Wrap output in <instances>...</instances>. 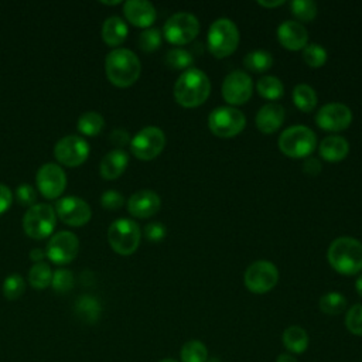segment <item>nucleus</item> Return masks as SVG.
I'll use <instances>...</instances> for the list:
<instances>
[{
  "label": "nucleus",
  "instance_id": "1",
  "mask_svg": "<svg viewBox=\"0 0 362 362\" xmlns=\"http://www.w3.org/2000/svg\"><path fill=\"white\" fill-rule=\"evenodd\" d=\"M105 72L110 83L119 88H127L139 79L141 64L133 51L115 48L106 55Z\"/></svg>",
  "mask_w": 362,
  "mask_h": 362
},
{
  "label": "nucleus",
  "instance_id": "2",
  "mask_svg": "<svg viewBox=\"0 0 362 362\" xmlns=\"http://www.w3.org/2000/svg\"><path fill=\"white\" fill-rule=\"evenodd\" d=\"M209 93V78L198 68L184 71L174 85V98L184 107H197L202 105Z\"/></svg>",
  "mask_w": 362,
  "mask_h": 362
},
{
  "label": "nucleus",
  "instance_id": "3",
  "mask_svg": "<svg viewBox=\"0 0 362 362\" xmlns=\"http://www.w3.org/2000/svg\"><path fill=\"white\" fill-rule=\"evenodd\" d=\"M327 256L331 267L341 274L352 276L362 270V243L351 236L337 238Z\"/></svg>",
  "mask_w": 362,
  "mask_h": 362
},
{
  "label": "nucleus",
  "instance_id": "4",
  "mask_svg": "<svg viewBox=\"0 0 362 362\" xmlns=\"http://www.w3.org/2000/svg\"><path fill=\"white\" fill-rule=\"evenodd\" d=\"M208 49L216 58L230 55L239 44V31L236 24L225 17L216 18L208 30Z\"/></svg>",
  "mask_w": 362,
  "mask_h": 362
},
{
  "label": "nucleus",
  "instance_id": "5",
  "mask_svg": "<svg viewBox=\"0 0 362 362\" xmlns=\"http://www.w3.org/2000/svg\"><path fill=\"white\" fill-rule=\"evenodd\" d=\"M317 146L315 133L303 124L286 129L279 137V147L283 154L291 158L308 157Z\"/></svg>",
  "mask_w": 362,
  "mask_h": 362
},
{
  "label": "nucleus",
  "instance_id": "6",
  "mask_svg": "<svg viewBox=\"0 0 362 362\" xmlns=\"http://www.w3.org/2000/svg\"><path fill=\"white\" fill-rule=\"evenodd\" d=\"M139 225L127 218L116 219L107 229V240L110 247L119 255H132L136 252L140 243Z\"/></svg>",
  "mask_w": 362,
  "mask_h": 362
},
{
  "label": "nucleus",
  "instance_id": "7",
  "mask_svg": "<svg viewBox=\"0 0 362 362\" xmlns=\"http://www.w3.org/2000/svg\"><path fill=\"white\" fill-rule=\"evenodd\" d=\"M246 126L245 115L233 106L215 107L208 116V127L218 137H233Z\"/></svg>",
  "mask_w": 362,
  "mask_h": 362
},
{
  "label": "nucleus",
  "instance_id": "8",
  "mask_svg": "<svg viewBox=\"0 0 362 362\" xmlns=\"http://www.w3.org/2000/svg\"><path fill=\"white\" fill-rule=\"evenodd\" d=\"M55 209L49 204H34L23 218L24 232L33 239L48 238L55 226Z\"/></svg>",
  "mask_w": 362,
  "mask_h": 362
},
{
  "label": "nucleus",
  "instance_id": "9",
  "mask_svg": "<svg viewBox=\"0 0 362 362\" xmlns=\"http://www.w3.org/2000/svg\"><path fill=\"white\" fill-rule=\"evenodd\" d=\"M199 33L198 18L187 11H180L168 17L164 24V37L168 42L182 45L192 41Z\"/></svg>",
  "mask_w": 362,
  "mask_h": 362
},
{
  "label": "nucleus",
  "instance_id": "10",
  "mask_svg": "<svg viewBox=\"0 0 362 362\" xmlns=\"http://www.w3.org/2000/svg\"><path fill=\"white\" fill-rule=\"evenodd\" d=\"M165 146V134L160 127L147 126L137 132L130 140L132 153L143 161L156 158Z\"/></svg>",
  "mask_w": 362,
  "mask_h": 362
},
{
  "label": "nucleus",
  "instance_id": "11",
  "mask_svg": "<svg viewBox=\"0 0 362 362\" xmlns=\"http://www.w3.org/2000/svg\"><path fill=\"white\" fill-rule=\"evenodd\" d=\"M245 286L249 291L263 294L270 291L279 281V270L269 260L253 262L245 272Z\"/></svg>",
  "mask_w": 362,
  "mask_h": 362
},
{
  "label": "nucleus",
  "instance_id": "12",
  "mask_svg": "<svg viewBox=\"0 0 362 362\" xmlns=\"http://www.w3.org/2000/svg\"><path fill=\"white\" fill-rule=\"evenodd\" d=\"M55 158L66 167L81 165L89 156L88 141L76 134H68L59 139L54 147Z\"/></svg>",
  "mask_w": 362,
  "mask_h": 362
},
{
  "label": "nucleus",
  "instance_id": "13",
  "mask_svg": "<svg viewBox=\"0 0 362 362\" xmlns=\"http://www.w3.org/2000/svg\"><path fill=\"white\" fill-rule=\"evenodd\" d=\"M78 252L79 240L76 235L69 230H61L49 238L45 256L57 264H66L76 257Z\"/></svg>",
  "mask_w": 362,
  "mask_h": 362
},
{
  "label": "nucleus",
  "instance_id": "14",
  "mask_svg": "<svg viewBox=\"0 0 362 362\" xmlns=\"http://www.w3.org/2000/svg\"><path fill=\"white\" fill-rule=\"evenodd\" d=\"M35 182L38 191L45 198L55 199L65 191L66 174L58 164L47 163L38 168Z\"/></svg>",
  "mask_w": 362,
  "mask_h": 362
},
{
  "label": "nucleus",
  "instance_id": "15",
  "mask_svg": "<svg viewBox=\"0 0 362 362\" xmlns=\"http://www.w3.org/2000/svg\"><path fill=\"white\" fill-rule=\"evenodd\" d=\"M55 214L69 226H83L90 221L92 209L88 202L79 197H64L55 204Z\"/></svg>",
  "mask_w": 362,
  "mask_h": 362
},
{
  "label": "nucleus",
  "instance_id": "16",
  "mask_svg": "<svg viewBox=\"0 0 362 362\" xmlns=\"http://www.w3.org/2000/svg\"><path fill=\"white\" fill-rule=\"evenodd\" d=\"M253 93L252 78L245 71H232L222 83V96L230 105L246 103Z\"/></svg>",
  "mask_w": 362,
  "mask_h": 362
},
{
  "label": "nucleus",
  "instance_id": "17",
  "mask_svg": "<svg viewBox=\"0 0 362 362\" xmlns=\"http://www.w3.org/2000/svg\"><path fill=\"white\" fill-rule=\"evenodd\" d=\"M315 122L318 127L327 132H339L346 129L352 122L351 109L338 102H331L324 105L315 115Z\"/></svg>",
  "mask_w": 362,
  "mask_h": 362
},
{
  "label": "nucleus",
  "instance_id": "18",
  "mask_svg": "<svg viewBox=\"0 0 362 362\" xmlns=\"http://www.w3.org/2000/svg\"><path fill=\"white\" fill-rule=\"evenodd\" d=\"M277 38L284 48L298 51L307 45L308 34L300 21L286 20L277 28Z\"/></svg>",
  "mask_w": 362,
  "mask_h": 362
},
{
  "label": "nucleus",
  "instance_id": "19",
  "mask_svg": "<svg viewBox=\"0 0 362 362\" xmlns=\"http://www.w3.org/2000/svg\"><path fill=\"white\" fill-rule=\"evenodd\" d=\"M161 205L157 192L151 189H140L134 192L127 201V211L136 218H148L154 215Z\"/></svg>",
  "mask_w": 362,
  "mask_h": 362
},
{
  "label": "nucleus",
  "instance_id": "20",
  "mask_svg": "<svg viewBox=\"0 0 362 362\" xmlns=\"http://www.w3.org/2000/svg\"><path fill=\"white\" fill-rule=\"evenodd\" d=\"M123 13L129 23L143 28L150 27L157 17L154 6L147 0H127L123 4Z\"/></svg>",
  "mask_w": 362,
  "mask_h": 362
},
{
  "label": "nucleus",
  "instance_id": "21",
  "mask_svg": "<svg viewBox=\"0 0 362 362\" xmlns=\"http://www.w3.org/2000/svg\"><path fill=\"white\" fill-rule=\"evenodd\" d=\"M284 122V109L281 105L270 102L263 105L256 115V126L264 134L274 133Z\"/></svg>",
  "mask_w": 362,
  "mask_h": 362
},
{
  "label": "nucleus",
  "instance_id": "22",
  "mask_svg": "<svg viewBox=\"0 0 362 362\" xmlns=\"http://www.w3.org/2000/svg\"><path fill=\"white\" fill-rule=\"evenodd\" d=\"M129 164V156L122 148L109 151L99 163V173L105 180H115L123 174Z\"/></svg>",
  "mask_w": 362,
  "mask_h": 362
},
{
  "label": "nucleus",
  "instance_id": "23",
  "mask_svg": "<svg viewBox=\"0 0 362 362\" xmlns=\"http://www.w3.org/2000/svg\"><path fill=\"white\" fill-rule=\"evenodd\" d=\"M320 156L329 163L341 161L349 151V143L342 136H327L320 143Z\"/></svg>",
  "mask_w": 362,
  "mask_h": 362
},
{
  "label": "nucleus",
  "instance_id": "24",
  "mask_svg": "<svg viewBox=\"0 0 362 362\" xmlns=\"http://www.w3.org/2000/svg\"><path fill=\"white\" fill-rule=\"evenodd\" d=\"M102 40L109 47L120 45L127 37V24L117 16L107 17L102 24Z\"/></svg>",
  "mask_w": 362,
  "mask_h": 362
},
{
  "label": "nucleus",
  "instance_id": "25",
  "mask_svg": "<svg viewBox=\"0 0 362 362\" xmlns=\"http://www.w3.org/2000/svg\"><path fill=\"white\" fill-rule=\"evenodd\" d=\"M283 344L291 354H301L308 346V335L304 328L291 325L283 332Z\"/></svg>",
  "mask_w": 362,
  "mask_h": 362
},
{
  "label": "nucleus",
  "instance_id": "26",
  "mask_svg": "<svg viewBox=\"0 0 362 362\" xmlns=\"http://www.w3.org/2000/svg\"><path fill=\"white\" fill-rule=\"evenodd\" d=\"M75 313L82 321L88 324H93L99 318L100 304L92 296H82L75 303Z\"/></svg>",
  "mask_w": 362,
  "mask_h": 362
},
{
  "label": "nucleus",
  "instance_id": "27",
  "mask_svg": "<svg viewBox=\"0 0 362 362\" xmlns=\"http://www.w3.org/2000/svg\"><path fill=\"white\" fill-rule=\"evenodd\" d=\"M293 102L303 112H311L317 105V93L307 83H298L293 89Z\"/></svg>",
  "mask_w": 362,
  "mask_h": 362
},
{
  "label": "nucleus",
  "instance_id": "28",
  "mask_svg": "<svg viewBox=\"0 0 362 362\" xmlns=\"http://www.w3.org/2000/svg\"><path fill=\"white\" fill-rule=\"evenodd\" d=\"M243 65L252 72H264L273 65V55L264 49H255L246 54L243 58Z\"/></svg>",
  "mask_w": 362,
  "mask_h": 362
},
{
  "label": "nucleus",
  "instance_id": "29",
  "mask_svg": "<svg viewBox=\"0 0 362 362\" xmlns=\"http://www.w3.org/2000/svg\"><path fill=\"white\" fill-rule=\"evenodd\" d=\"M51 280H52V270L48 263L37 262L30 267L28 281L34 288L42 290L51 286Z\"/></svg>",
  "mask_w": 362,
  "mask_h": 362
},
{
  "label": "nucleus",
  "instance_id": "30",
  "mask_svg": "<svg viewBox=\"0 0 362 362\" xmlns=\"http://www.w3.org/2000/svg\"><path fill=\"white\" fill-rule=\"evenodd\" d=\"M256 89L260 96L269 100H276L281 98L284 93V86L281 81L277 76H272V75L262 76L256 83Z\"/></svg>",
  "mask_w": 362,
  "mask_h": 362
},
{
  "label": "nucleus",
  "instance_id": "31",
  "mask_svg": "<svg viewBox=\"0 0 362 362\" xmlns=\"http://www.w3.org/2000/svg\"><path fill=\"white\" fill-rule=\"evenodd\" d=\"M105 124V119L98 112H85L78 119V130L85 136H96Z\"/></svg>",
  "mask_w": 362,
  "mask_h": 362
},
{
  "label": "nucleus",
  "instance_id": "32",
  "mask_svg": "<svg viewBox=\"0 0 362 362\" xmlns=\"http://www.w3.org/2000/svg\"><path fill=\"white\" fill-rule=\"evenodd\" d=\"M346 307V298L338 291H329L320 298V308L328 315L341 314Z\"/></svg>",
  "mask_w": 362,
  "mask_h": 362
},
{
  "label": "nucleus",
  "instance_id": "33",
  "mask_svg": "<svg viewBox=\"0 0 362 362\" xmlns=\"http://www.w3.org/2000/svg\"><path fill=\"white\" fill-rule=\"evenodd\" d=\"M208 349L206 346L197 339L188 341L181 348V361L182 362H206Z\"/></svg>",
  "mask_w": 362,
  "mask_h": 362
},
{
  "label": "nucleus",
  "instance_id": "34",
  "mask_svg": "<svg viewBox=\"0 0 362 362\" xmlns=\"http://www.w3.org/2000/svg\"><path fill=\"white\" fill-rule=\"evenodd\" d=\"M165 64L171 69H189L194 62V57L189 51L182 48H171L164 58Z\"/></svg>",
  "mask_w": 362,
  "mask_h": 362
},
{
  "label": "nucleus",
  "instance_id": "35",
  "mask_svg": "<svg viewBox=\"0 0 362 362\" xmlns=\"http://www.w3.org/2000/svg\"><path fill=\"white\" fill-rule=\"evenodd\" d=\"M303 59L305 61V64L311 68H320L325 64L327 61V51L324 47H321L317 42H311L307 44L303 48Z\"/></svg>",
  "mask_w": 362,
  "mask_h": 362
},
{
  "label": "nucleus",
  "instance_id": "36",
  "mask_svg": "<svg viewBox=\"0 0 362 362\" xmlns=\"http://www.w3.org/2000/svg\"><path fill=\"white\" fill-rule=\"evenodd\" d=\"M290 8L300 21H311L317 16V4L313 0H294L290 3Z\"/></svg>",
  "mask_w": 362,
  "mask_h": 362
},
{
  "label": "nucleus",
  "instance_id": "37",
  "mask_svg": "<svg viewBox=\"0 0 362 362\" xmlns=\"http://www.w3.org/2000/svg\"><path fill=\"white\" fill-rule=\"evenodd\" d=\"M25 290L24 279L20 274H10L3 283V294L7 300H17Z\"/></svg>",
  "mask_w": 362,
  "mask_h": 362
},
{
  "label": "nucleus",
  "instance_id": "38",
  "mask_svg": "<svg viewBox=\"0 0 362 362\" xmlns=\"http://www.w3.org/2000/svg\"><path fill=\"white\" fill-rule=\"evenodd\" d=\"M74 283H75L74 274L66 269H58L57 272L52 273L51 286H52L54 291H57V293L69 291L74 287Z\"/></svg>",
  "mask_w": 362,
  "mask_h": 362
},
{
  "label": "nucleus",
  "instance_id": "39",
  "mask_svg": "<svg viewBox=\"0 0 362 362\" xmlns=\"http://www.w3.org/2000/svg\"><path fill=\"white\" fill-rule=\"evenodd\" d=\"M161 33L157 28H147L139 35V47L146 51L151 52L156 51L161 45Z\"/></svg>",
  "mask_w": 362,
  "mask_h": 362
},
{
  "label": "nucleus",
  "instance_id": "40",
  "mask_svg": "<svg viewBox=\"0 0 362 362\" xmlns=\"http://www.w3.org/2000/svg\"><path fill=\"white\" fill-rule=\"evenodd\" d=\"M345 325L354 335H362V304H355L348 310Z\"/></svg>",
  "mask_w": 362,
  "mask_h": 362
},
{
  "label": "nucleus",
  "instance_id": "41",
  "mask_svg": "<svg viewBox=\"0 0 362 362\" xmlns=\"http://www.w3.org/2000/svg\"><path fill=\"white\" fill-rule=\"evenodd\" d=\"M124 204L123 195L116 189H107L100 197V205L106 209H119Z\"/></svg>",
  "mask_w": 362,
  "mask_h": 362
},
{
  "label": "nucleus",
  "instance_id": "42",
  "mask_svg": "<svg viewBox=\"0 0 362 362\" xmlns=\"http://www.w3.org/2000/svg\"><path fill=\"white\" fill-rule=\"evenodd\" d=\"M16 197L17 201L24 206H33L37 199L35 189L30 184H20L16 189Z\"/></svg>",
  "mask_w": 362,
  "mask_h": 362
},
{
  "label": "nucleus",
  "instance_id": "43",
  "mask_svg": "<svg viewBox=\"0 0 362 362\" xmlns=\"http://www.w3.org/2000/svg\"><path fill=\"white\" fill-rule=\"evenodd\" d=\"M165 233H167L165 225L161 223V222H150L144 228V236L150 242H160V240H163Z\"/></svg>",
  "mask_w": 362,
  "mask_h": 362
},
{
  "label": "nucleus",
  "instance_id": "44",
  "mask_svg": "<svg viewBox=\"0 0 362 362\" xmlns=\"http://www.w3.org/2000/svg\"><path fill=\"white\" fill-rule=\"evenodd\" d=\"M109 139H110V141H112L115 146H117V147H123V146H126L127 143H130V136H129V133H127L124 129H115V130L110 133Z\"/></svg>",
  "mask_w": 362,
  "mask_h": 362
},
{
  "label": "nucleus",
  "instance_id": "45",
  "mask_svg": "<svg viewBox=\"0 0 362 362\" xmlns=\"http://www.w3.org/2000/svg\"><path fill=\"white\" fill-rule=\"evenodd\" d=\"M11 201H13V195L10 188L4 184H0V215L8 209V206L11 205Z\"/></svg>",
  "mask_w": 362,
  "mask_h": 362
},
{
  "label": "nucleus",
  "instance_id": "46",
  "mask_svg": "<svg viewBox=\"0 0 362 362\" xmlns=\"http://www.w3.org/2000/svg\"><path fill=\"white\" fill-rule=\"evenodd\" d=\"M303 168H304V171L307 173V174H310V175H315V174H318L320 173V170H321V164H320V161L317 160V158H307L305 161H304V164H303Z\"/></svg>",
  "mask_w": 362,
  "mask_h": 362
},
{
  "label": "nucleus",
  "instance_id": "47",
  "mask_svg": "<svg viewBox=\"0 0 362 362\" xmlns=\"http://www.w3.org/2000/svg\"><path fill=\"white\" fill-rule=\"evenodd\" d=\"M44 257H45V252H44L42 249H40V247H35V249H33V250L30 252V259H31L34 263L42 262Z\"/></svg>",
  "mask_w": 362,
  "mask_h": 362
},
{
  "label": "nucleus",
  "instance_id": "48",
  "mask_svg": "<svg viewBox=\"0 0 362 362\" xmlns=\"http://www.w3.org/2000/svg\"><path fill=\"white\" fill-rule=\"evenodd\" d=\"M260 6H263V7H277V6H281V4H284V0H273V1H263V0H259L257 1Z\"/></svg>",
  "mask_w": 362,
  "mask_h": 362
},
{
  "label": "nucleus",
  "instance_id": "49",
  "mask_svg": "<svg viewBox=\"0 0 362 362\" xmlns=\"http://www.w3.org/2000/svg\"><path fill=\"white\" fill-rule=\"evenodd\" d=\"M276 362H297V359L291 354H281L280 356H277Z\"/></svg>",
  "mask_w": 362,
  "mask_h": 362
},
{
  "label": "nucleus",
  "instance_id": "50",
  "mask_svg": "<svg viewBox=\"0 0 362 362\" xmlns=\"http://www.w3.org/2000/svg\"><path fill=\"white\" fill-rule=\"evenodd\" d=\"M355 288L358 291V294L362 297V274L356 279V283H355Z\"/></svg>",
  "mask_w": 362,
  "mask_h": 362
},
{
  "label": "nucleus",
  "instance_id": "51",
  "mask_svg": "<svg viewBox=\"0 0 362 362\" xmlns=\"http://www.w3.org/2000/svg\"><path fill=\"white\" fill-rule=\"evenodd\" d=\"M103 4H119L120 1L119 0H115V1H102Z\"/></svg>",
  "mask_w": 362,
  "mask_h": 362
},
{
  "label": "nucleus",
  "instance_id": "52",
  "mask_svg": "<svg viewBox=\"0 0 362 362\" xmlns=\"http://www.w3.org/2000/svg\"><path fill=\"white\" fill-rule=\"evenodd\" d=\"M160 362H177L175 359H170V358H167V359H163V361H160Z\"/></svg>",
  "mask_w": 362,
  "mask_h": 362
}]
</instances>
